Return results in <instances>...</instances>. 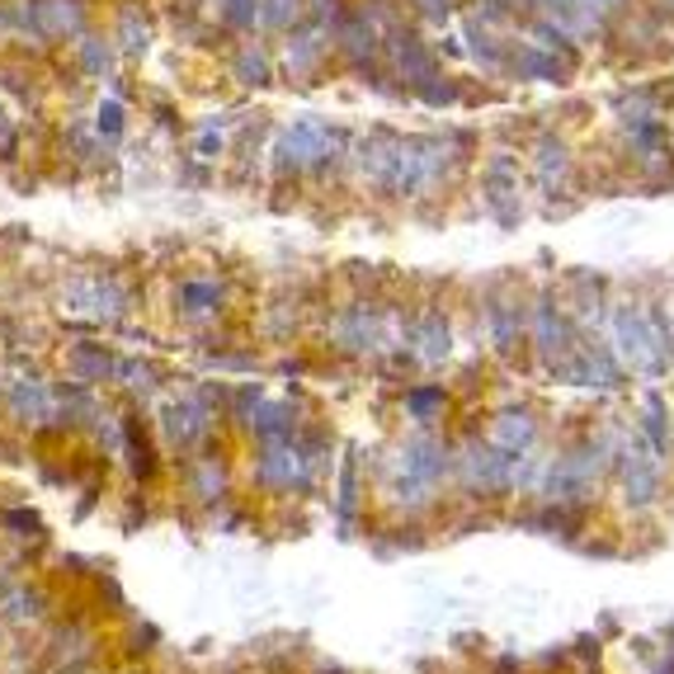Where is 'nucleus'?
Returning a JSON list of instances; mask_svg holds the SVG:
<instances>
[{
  "label": "nucleus",
  "mask_w": 674,
  "mask_h": 674,
  "mask_svg": "<svg viewBox=\"0 0 674 674\" xmlns=\"http://www.w3.org/2000/svg\"><path fill=\"white\" fill-rule=\"evenodd\" d=\"M151 430H156L161 449L175 457V463H185V457L208 449L227 424L199 392H193V378H189L185 387H170V392H161L151 401Z\"/></svg>",
  "instance_id": "nucleus-1"
},
{
  "label": "nucleus",
  "mask_w": 674,
  "mask_h": 674,
  "mask_svg": "<svg viewBox=\"0 0 674 674\" xmlns=\"http://www.w3.org/2000/svg\"><path fill=\"white\" fill-rule=\"evenodd\" d=\"M241 482L255 495H264V501H307V495L322 491L297 434L278 443H251L241 463Z\"/></svg>",
  "instance_id": "nucleus-2"
},
{
  "label": "nucleus",
  "mask_w": 674,
  "mask_h": 674,
  "mask_svg": "<svg viewBox=\"0 0 674 674\" xmlns=\"http://www.w3.org/2000/svg\"><path fill=\"white\" fill-rule=\"evenodd\" d=\"M0 411L14 434L33 439L43 424L57 415V392H52V378L39 368L29 349H10V368H6V387H0Z\"/></svg>",
  "instance_id": "nucleus-3"
},
{
  "label": "nucleus",
  "mask_w": 674,
  "mask_h": 674,
  "mask_svg": "<svg viewBox=\"0 0 674 674\" xmlns=\"http://www.w3.org/2000/svg\"><path fill=\"white\" fill-rule=\"evenodd\" d=\"M57 307L71 316H91L95 326H109V330H118L137 312L133 288L114 270H71L57 283Z\"/></svg>",
  "instance_id": "nucleus-4"
},
{
  "label": "nucleus",
  "mask_w": 674,
  "mask_h": 674,
  "mask_svg": "<svg viewBox=\"0 0 674 674\" xmlns=\"http://www.w3.org/2000/svg\"><path fill=\"white\" fill-rule=\"evenodd\" d=\"M180 467V486H185V501L208 514V509H218L227 501H236L241 495V463L232 453L222 449V434L208 443V449H199L193 457H185V463H175Z\"/></svg>",
  "instance_id": "nucleus-5"
},
{
  "label": "nucleus",
  "mask_w": 674,
  "mask_h": 674,
  "mask_svg": "<svg viewBox=\"0 0 674 674\" xmlns=\"http://www.w3.org/2000/svg\"><path fill=\"white\" fill-rule=\"evenodd\" d=\"M509 472H514V457L495 449L486 434L457 439V482H453L457 495H467V501H495V495L509 491Z\"/></svg>",
  "instance_id": "nucleus-6"
},
{
  "label": "nucleus",
  "mask_w": 674,
  "mask_h": 674,
  "mask_svg": "<svg viewBox=\"0 0 674 674\" xmlns=\"http://www.w3.org/2000/svg\"><path fill=\"white\" fill-rule=\"evenodd\" d=\"M382 66L397 76V85L411 91V99H415V91L424 81L443 76V57H439V48L424 39L420 20H406V24H397L392 33H387L382 39Z\"/></svg>",
  "instance_id": "nucleus-7"
},
{
  "label": "nucleus",
  "mask_w": 674,
  "mask_h": 674,
  "mask_svg": "<svg viewBox=\"0 0 674 674\" xmlns=\"http://www.w3.org/2000/svg\"><path fill=\"white\" fill-rule=\"evenodd\" d=\"M330 66H335V29L330 24L307 20L278 39V76H288V85H316Z\"/></svg>",
  "instance_id": "nucleus-8"
},
{
  "label": "nucleus",
  "mask_w": 674,
  "mask_h": 674,
  "mask_svg": "<svg viewBox=\"0 0 674 674\" xmlns=\"http://www.w3.org/2000/svg\"><path fill=\"white\" fill-rule=\"evenodd\" d=\"M170 312L175 322L189 326V330H208L227 322L232 312V278L222 274H180L170 288Z\"/></svg>",
  "instance_id": "nucleus-9"
},
{
  "label": "nucleus",
  "mask_w": 674,
  "mask_h": 674,
  "mask_svg": "<svg viewBox=\"0 0 674 674\" xmlns=\"http://www.w3.org/2000/svg\"><path fill=\"white\" fill-rule=\"evenodd\" d=\"M335 66L349 71L354 81H364L382 66V29L359 6H349V14L335 24Z\"/></svg>",
  "instance_id": "nucleus-10"
},
{
  "label": "nucleus",
  "mask_w": 674,
  "mask_h": 674,
  "mask_svg": "<svg viewBox=\"0 0 674 674\" xmlns=\"http://www.w3.org/2000/svg\"><path fill=\"white\" fill-rule=\"evenodd\" d=\"M57 594H52V585L39 580V576H24L14 590L0 599V628H6L10 636H39L52 618H57Z\"/></svg>",
  "instance_id": "nucleus-11"
},
{
  "label": "nucleus",
  "mask_w": 674,
  "mask_h": 674,
  "mask_svg": "<svg viewBox=\"0 0 674 674\" xmlns=\"http://www.w3.org/2000/svg\"><path fill=\"white\" fill-rule=\"evenodd\" d=\"M368 501H372V482H368L364 449H345V463L335 467V501H330L340 538H354L359 519H368Z\"/></svg>",
  "instance_id": "nucleus-12"
},
{
  "label": "nucleus",
  "mask_w": 674,
  "mask_h": 674,
  "mask_svg": "<svg viewBox=\"0 0 674 674\" xmlns=\"http://www.w3.org/2000/svg\"><path fill=\"white\" fill-rule=\"evenodd\" d=\"M161 453L166 449H161V439H156V430H151L147 420H141L137 406H128V443H123L118 463L128 467V476H133L137 491H151L166 476V457Z\"/></svg>",
  "instance_id": "nucleus-13"
},
{
  "label": "nucleus",
  "mask_w": 674,
  "mask_h": 674,
  "mask_svg": "<svg viewBox=\"0 0 674 674\" xmlns=\"http://www.w3.org/2000/svg\"><path fill=\"white\" fill-rule=\"evenodd\" d=\"M227 81H236L241 91H270V85H278V52L270 48V39L245 33V39L227 48Z\"/></svg>",
  "instance_id": "nucleus-14"
},
{
  "label": "nucleus",
  "mask_w": 674,
  "mask_h": 674,
  "mask_svg": "<svg viewBox=\"0 0 674 674\" xmlns=\"http://www.w3.org/2000/svg\"><path fill=\"white\" fill-rule=\"evenodd\" d=\"M406 349L415 354L420 368H443L453 359V322L439 303H424L411 316V335H406Z\"/></svg>",
  "instance_id": "nucleus-15"
},
{
  "label": "nucleus",
  "mask_w": 674,
  "mask_h": 674,
  "mask_svg": "<svg viewBox=\"0 0 674 674\" xmlns=\"http://www.w3.org/2000/svg\"><path fill=\"white\" fill-rule=\"evenodd\" d=\"M576 62H566L561 52H547L543 43L524 39V43H509V62H505V76L509 81H524V85H566Z\"/></svg>",
  "instance_id": "nucleus-16"
},
{
  "label": "nucleus",
  "mask_w": 674,
  "mask_h": 674,
  "mask_svg": "<svg viewBox=\"0 0 674 674\" xmlns=\"http://www.w3.org/2000/svg\"><path fill=\"white\" fill-rule=\"evenodd\" d=\"M114 392L123 397V406H137V411H151V401L166 392V372L147 354H118V372H114Z\"/></svg>",
  "instance_id": "nucleus-17"
},
{
  "label": "nucleus",
  "mask_w": 674,
  "mask_h": 674,
  "mask_svg": "<svg viewBox=\"0 0 674 674\" xmlns=\"http://www.w3.org/2000/svg\"><path fill=\"white\" fill-rule=\"evenodd\" d=\"M114 43L123 52V62H141L156 43V24L147 14V0H114Z\"/></svg>",
  "instance_id": "nucleus-18"
},
{
  "label": "nucleus",
  "mask_w": 674,
  "mask_h": 674,
  "mask_svg": "<svg viewBox=\"0 0 674 674\" xmlns=\"http://www.w3.org/2000/svg\"><path fill=\"white\" fill-rule=\"evenodd\" d=\"M401 420L411 424V430H439V424H449V411H453V392L443 382H411L401 387Z\"/></svg>",
  "instance_id": "nucleus-19"
},
{
  "label": "nucleus",
  "mask_w": 674,
  "mask_h": 674,
  "mask_svg": "<svg viewBox=\"0 0 674 674\" xmlns=\"http://www.w3.org/2000/svg\"><path fill=\"white\" fill-rule=\"evenodd\" d=\"M62 372L66 378H76L85 387H114V372H118V354L99 340H76L62 349Z\"/></svg>",
  "instance_id": "nucleus-20"
},
{
  "label": "nucleus",
  "mask_w": 674,
  "mask_h": 674,
  "mask_svg": "<svg viewBox=\"0 0 674 674\" xmlns=\"http://www.w3.org/2000/svg\"><path fill=\"white\" fill-rule=\"evenodd\" d=\"M476 180H482V193H486V212L501 218V203H519V156H514L509 147L482 156Z\"/></svg>",
  "instance_id": "nucleus-21"
},
{
  "label": "nucleus",
  "mask_w": 674,
  "mask_h": 674,
  "mask_svg": "<svg viewBox=\"0 0 674 674\" xmlns=\"http://www.w3.org/2000/svg\"><path fill=\"white\" fill-rule=\"evenodd\" d=\"M71 62H76V71L85 81H114L118 76V62H123V52L114 43V33L109 29H91V33H81L76 43H71Z\"/></svg>",
  "instance_id": "nucleus-22"
},
{
  "label": "nucleus",
  "mask_w": 674,
  "mask_h": 674,
  "mask_svg": "<svg viewBox=\"0 0 674 674\" xmlns=\"http://www.w3.org/2000/svg\"><path fill=\"white\" fill-rule=\"evenodd\" d=\"M486 439L501 453H509V457L534 453V443H538V415L534 411H519V406H509V411H495L491 424H486Z\"/></svg>",
  "instance_id": "nucleus-23"
},
{
  "label": "nucleus",
  "mask_w": 674,
  "mask_h": 674,
  "mask_svg": "<svg viewBox=\"0 0 674 674\" xmlns=\"http://www.w3.org/2000/svg\"><path fill=\"white\" fill-rule=\"evenodd\" d=\"M571 170H576V156L571 147L557 137V133H543L534 141V175H538V189L543 193H557L566 189V180H571Z\"/></svg>",
  "instance_id": "nucleus-24"
},
{
  "label": "nucleus",
  "mask_w": 674,
  "mask_h": 674,
  "mask_svg": "<svg viewBox=\"0 0 674 674\" xmlns=\"http://www.w3.org/2000/svg\"><path fill=\"white\" fill-rule=\"evenodd\" d=\"M297 24H307V0H260V20H255L260 39H283Z\"/></svg>",
  "instance_id": "nucleus-25"
},
{
  "label": "nucleus",
  "mask_w": 674,
  "mask_h": 674,
  "mask_svg": "<svg viewBox=\"0 0 674 674\" xmlns=\"http://www.w3.org/2000/svg\"><path fill=\"white\" fill-rule=\"evenodd\" d=\"M203 14L218 29L232 33V39H245V33H255L260 0H203Z\"/></svg>",
  "instance_id": "nucleus-26"
},
{
  "label": "nucleus",
  "mask_w": 674,
  "mask_h": 674,
  "mask_svg": "<svg viewBox=\"0 0 674 674\" xmlns=\"http://www.w3.org/2000/svg\"><path fill=\"white\" fill-rule=\"evenodd\" d=\"M91 123H95V133H99L104 147H118V141L128 137V104H123L118 95H99Z\"/></svg>",
  "instance_id": "nucleus-27"
},
{
  "label": "nucleus",
  "mask_w": 674,
  "mask_h": 674,
  "mask_svg": "<svg viewBox=\"0 0 674 674\" xmlns=\"http://www.w3.org/2000/svg\"><path fill=\"white\" fill-rule=\"evenodd\" d=\"M0 538H10V543H43V519L29 505H10V509H0Z\"/></svg>",
  "instance_id": "nucleus-28"
},
{
  "label": "nucleus",
  "mask_w": 674,
  "mask_h": 674,
  "mask_svg": "<svg viewBox=\"0 0 674 674\" xmlns=\"http://www.w3.org/2000/svg\"><path fill=\"white\" fill-rule=\"evenodd\" d=\"M415 99L424 104V109H449V104H463V81H453L449 71H443V76H434V81L420 85Z\"/></svg>",
  "instance_id": "nucleus-29"
},
{
  "label": "nucleus",
  "mask_w": 674,
  "mask_h": 674,
  "mask_svg": "<svg viewBox=\"0 0 674 674\" xmlns=\"http://www.w3.org/2000/svg\"><path fill=\"white\" fill-rule=\"evenodd\" d=\"M203 364L212 368V372H255L260 368V354L255 349H208L203 354Z\"/></svg>",
  "instance_id": "nucleus-30"
},
{
  "label": "nucleus",
  "mask_w": 674,
  "mask_h": 674,
  "mask_svg": "<svg viewBox=\"0 0 674 674\" xmlns=\"http://www.w3.org/2000/svg\"><path fill=\"white\" fill-rule=\"evenodd\" d=\"M406 6H411V14L420 24H449L453 14H457V6H463V0H406Z\"/></svg>",
  "instance_id": "nucleus-31"
},
{
  "label": "nucleus",
  "mask_w": 674,
  "mask_h": 674,
  "mask_svg": "<svg viewBox=\"0 0 674 674\" xmlns=\"http://www.w3.org/2000/svg\"><path fill=\"white\" fill-rule=\"evenodd\" d=\"M349 6L354 0H307V20H316V24H340L345 14H349Z\"/></svg>",
  "instance_id": "nucleus-32"
},
{
  "label": "nucleus",
  "mask_w": 674,
  "mask_h": 674,
  "mask_svg": "<svg viewBox=\"0 0 674 674\" xmlns=\"http://www.w3.org/2000/svg\"><path fill=\"white\" fill-rule=\"evenodd\" d=\"M307 674H349V670H345V665H335V661H316Z\"/></svg>",
  "instance_id": "nucleus-33"
},
{
  "label": "nucleus",
  "mask_w": 674,
  "mask_h": 674,
  "mask_svg": "<svg viewBox=\"0 0 674 674\" xmlns=\"http://www.w3.org/2000/svg\"><path fill=\"white\" fill-rule=\"evenodd\" d=\"M6 646H10V632L0 628V665H6Z\"/></svg>",
  "instance_id": "nucleus-34"
},
{
  "label": "nucleus",
  "mask_w": 674,
  "mask_h": 674,
  "mask_svg": "<svg viewBox=\"0 0 674 674\" xmlns=\"http://www.w3.org/2000/svg\"><path fill=\"white\" fill-rule=\"evenodd\" d=\"M0 387H6V372H0ZM0 434H6V411H0Z\"/></svg>",
  "instance_id": "nucleus-35"
},
{
  "label": "nucleus",
  "mask_w": 674,
  "mask_h": 674,
  "mask_svg": "<svg viewBox=\"0 0 674 674\" xmlns=\"http://www.w3.org/2000/svg\"><path fill=\"white\" fill-rule=\"evenodd\" d=\"M128 674H141V670H128Z\"/></svg>",
  "instance_id": "nucleus-36"
}]
</instances>
